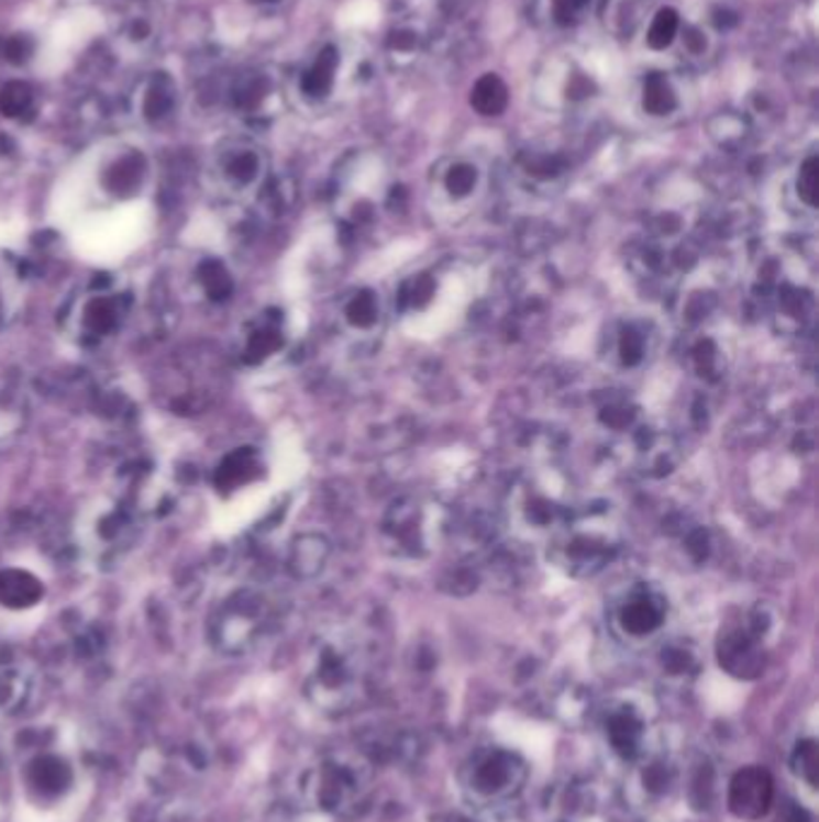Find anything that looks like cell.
<instances>
[{
  "label": "cell",
  "mask_w": 819,
  "mask_h": 822,
  "mask_svg": "<svg viewBox=\"0 0 819 822\" xmlns=\"http://www.w3.org/2000/svg\"><path fill=\"white\" fill-rule=\"evenodd\" d=\"M549 558L572 577L604 573L620 554V530L608 503L575 506L565 524L549 538Z\"/></svg>",
  "instance_id": "obj_1"
},
{
  "label": "cell",
  "mask_w": 819,
  "mask_h": 822,
  "mask_svg": "<svg viewBox=\"0 0 819 822\" xmlns=\"http://www.w3.org/2000/svg\"><path fill=\"white\" fill-rule=\"evenodd\" d=\"M575 510L565 484L551 474H527L507 493V520L524 538H551Z\"/></svg>",
  "instance_id": "obj_2"
},
{
  "label": "cell",
  "mask_w": 819,
  "mask_h": 822,
  "mask_svg": "<svg viewBox=\"0 0 819 822\" xmlns=\"http://www.w3.org/2000/svg\"><path fill=\"white\" fill-rule=\"evenodd\" d=\"M440 508L421 496L395 498L380 520V544L389 556L421 560L431 556L442 534Z\"/></svg>",
  "instance_id": "obj_3"
},
{
  "label": "cell",
  "mask_w": 819,
  "mask_h": 822,
  "mask_svg": "<svg viewBox=\"0 0 819 822\" xmlns=\"http://www.w3.org/2000/svg\"><path fill=\"white\" fill-rule=\"evenodd\" d=\"M488 188V171L469 154H452L440 159L431 174V204L433 212L450 224L466 220L484 200Z\"/></svg>",
  "instance_id": "obj_4"
},
{
  "label": "cell",
  "mask_w": 819,
  "mask_h": 822,
  "mask_svg": "<svg viewBox=\"0 0 819 822\" xmlns=\"http://www.w3.org/2000/svg\"><path fill=\"white\" fill-rule=\"evenodd\" d=\"M395 186L387 184L385 171L378 159L356 157L346 178L340 181L336 190V204H340V220L348 229L370 226L383 208L392 202Z\"/></svg>",
  "instance_id": "obj_5"
},
{
  "label": "cell",
  "mask_w": 819,
  "mask_h": 822,
  "mask_svg": "<svg viewBox=\"0 0 819 822\" xmlns=\"http://www.w3.org/2000/svg\"><path fill=\"white\" fill-rule=\"evenodd\" d=\"M336 332L358 349H373L383 337L387 325V306L380 297V291L373 287H356L346 291L336 301L334 311Z\"/></svg>",
  "instance_id": "obj_6"
},
{
  "label": "cell",
  "mask_w": 819,
  "mask_h": 822,
  "mask_svg": "<svg viewBox=\"0 0 819 822\" xmlns=\"http://www.w3.org/2000/svg\"><path fill=\"white\" fill-rule=\"evenodd\" d=\"M766 627V615L757 609L745 623L726 627L719 637V664L738 678H757L764 671V654L760 640Z\"/></svg>",
  "instance_id": "obj_7"
},
{
  "label": "cell",
  "mask_w": 819,
  "mask_h": 822,
  "mask_svg": "<svg viewBox=\"0 0 819 822\" xmlns=\"http://www.w3.org/2000/svg\"><path fill=\"white\" fill-rule=\"evenodd\" d=\"M125 297L119 291L99 287L82 293L70 313V330L80 340H103L121 327L125 318Z\"/></svg>",
  "instance_id": "obj_8"
},
{
  "label": "cell",
  "mask_w": 819,
  "mask_h": 822,
  "mask_svg": "<svg viewBox=\"0 0 819 822\" xmlns=\"http://www.w3.org/2000/svg\"><path fill=\"white\" fill-rule=\"evenodd\" d=\"M267 615V599L255 589H241L233 595L214 621V635L221 647L236 652L255 637Z\"/></svg>",
  "instance_id": "obj_9"
},
{
  "label": "cell",
  "mask_w": 819,
  "mask_h": 822,
  "mask_svg": "<svg viewBox=\"0 0 819 822\" xmlns=\"http://www.w3.org/2000/svg\"><path fill=\"white\" fill-rule=\"evenodd\" d=\"M668 615V601L654 585H632L616 607V625L622 635L644 640L656 635Z\"/></svg>",
  "instance_id": "obj_10"
},
{
  "label": "cell",
  "mask_w": 819,
  "mask_h": 822,
  "mask_svg": "<svg viewBox=\"0 0 819 822\" xmlns=\"http://www.w3.org/2000/svg\"><path fill=\"white\" fill-rule=\"evenodd\" d=\"M656 330L652 323L640 318H626L608 330L606 335V362L620 374L640 370L654 354Z\"/></svg>",
  "instance_id": "obj_11"
},
{
  "label": "cell",
  "mask_w": 819,
  "mask_h": 822,
  "mask_svg": "<svg viewBox=\"0 0 819 822\" xmlns=\"http://www.w3.org/2000/svg\"><path fill=\"white\" fill-rule=\"evenodd\" d=\"M628 441L632 449V465L637 471L644 474V477H668V474L678 467L680 447L678 441H675V435L649 429L644 423H640V426L628 435L626 443Z\"/></svg>",
  "instance_id": "obj_12"
},
{
  "label": "cell",
  "mask_w": 819,
  "mask_h": 822,
  "mask_svg": "<svg viewBox=\"0 0 819 822\" xmlns=\"http://www.w3.org/2000/svg\"><path fill=\"white\" fill-rule=\"evenodd\" d=\"M687 109L685 82L668 70H649L640 82V111L652 121H675Z\"/></svg>",
  "instance_id": "obj_13"
},
{
  "label": "cell",
  "mask_w": 819,
  "mask_h": 822,
  "mask_svg": "<svg viewBox=\"0 0 819 822\" xmlns=\"http://www.w3.org/2000/svg\"><path fill=\"white\" fill-rule=\"evenodd\" d=\"M774 799V781L760 767H748L738 773L728 791V808L740 820H760L770 811Z\"/></svg>",
  "instance_id": "obj_14"
},
{
  "label": "cell",
  "mask_w": 819,
  "mask_h": 822,
  "mask_svg": "<svg viewBox=\"0 0 819 822\" xmlns=\"http://www.w3.org/2000/svg\"><path fill=\"white\" fill-rule=\"evenodd\" d=\"M332 556V544L328 536L318 532H303L294 536L289 544V556H286V568L296 580H316L324 573Z\"/></svg>",
  "instance_id": "obj_15"
},
{
  "label": "cell",
  "mask_w": 819,
  "mask_h": 822,
  "mask_svg": "<svg viewBox=\"0 0 819 822\" xmlns=\"http://www.w3.org/2000/svg\"><path fill=\"white\" fill-rule=\"evenodd\" d=\"M685 22L687 20L683 18V12L671 3H663L649 12V18L644 20V27H642V42L649 54L663 56L678 46L683 30H685Z\"/></svg>",
  "instance_id": "obj_16"
},
{
  "label": "cell",
  "mask_w": 819,
  "mask_h": 822,
  "mask_svg": "<svg viewBox=\"0 0 819 822\" xmlns=\"http://www.w3.org/2000/svg\"><path fill=\"white\" fill-rule=\"evenodd\" d=\"M286 344L284 335V320L277 313H267L263 318H257L251 325L248 335H245L243 344V358L245 364L259 366L269 362L272 356H277Z\"/></svg>",
  "instance_id": "obj_17"
},
{
  "label": "cell",
  "mask_w": 819,
  "mask_h": 822,
  "mask_svg": "<svg viewBox=\"0 0 819 822\" xmlns=\"http://www.w3.org/2000/svg\"><path fill=\"white\" fill-rule=\"evenodd\" d=\"M265 465L263 457L255 447H239L231 455L224 457V462L214 471V484L219 491L231 493L239 488L253 484L257 477H263Z\"/></svg>",
  "instance_id": "obj_18"
},
{
  "label": "cell",
  "mask_w": 819,
  "mask_h": 822,
  "mask_svg": "<svg viewBox=\"0 0 819 822\" xmlns=\"http://www.w3.org/2000/svg\"><path fill=\"white\" fill-rule=\"evenodd\" d=\"M44 599V582L22 568L0 570V607L12 611H27Z\"/></svg>",
  "instance_id": "obj_19"
},
{
  "label": "cell",
  "mask_w": 819,
  "mask_h": 822,
  "mask_svg": "<svg viewBox=\"0 0 819 822\" xmlns=\"http://www.w3.org/2000/svg\"><path fill=\"white\" fill-rule=\"evenodd\" d=\"M517 171L531 188H551L567 174V162L553 152H522L517 157Z\"/></svg>",
  "instance_id": "obj_20"
},
{
  "label": "cell",
  "mask_w": 819,
  "mask_h": 822,
  "mask_svg": "<svg viewBox=\"0 0 819 822\" xmlns=\"http://www.w3.org/2000/svg\"><path fill=\"white\" fill-rule=\"evenodd\" d=\"M340 63H342L340 51H336L334 46H324L301 77L303 95L308 99L330 97L336 85V75H340Z\"/></svg>",
  "instance_id": "obj_21"
},
{
  "label": "cell",
  "mask_w": 819,
  "mask_h": 822,
  "mask_svg": "<svg viewBox=\"0 0 819 822\" xmlns=\"http://www.w3.org/2000/svg\"><path fill=\"white\" fill-rule=\"evenodd\" d=\"M596 421H599V426L606 433L618 435V438L622 441H626L628 435L642 423L640 409H637L628 397H620V395L604 397L599 407H596Z\"/></svg>",
  "instance_id": "obj_22"
},
{
  "label": "cell",
  "mask_w": 819,
  "mask_h": 822,
  "mask_svg": "<svg viewBox=\"0 0 819 822\" xmlns=\"http://www.w3.org/2000/svg\"><path fill=\"white\" fill-rule=\"evenodd\" d=\"M707 133L711 143L723 152H740L752 135V125L748 115L738 111H719L707 121Z\"/></svg>",
  "instance_id": "obj_23"
},
{
  "label": "cell",
  "mask_w": 819,
  "mask_h": 822,
  "mask_svg": "<svg viewBox=\"0 0 819 822\" xmlns=\"http://www.w3.org/2000/svg\"><path fill=\"white\" fill-rule=\"evenodd\" d=\"M469 104L484 119H496V115H502L507 107H510V87H507L498 73L480 75L472 87Z\"/></svg>",
  "instance_id": "obj_24"
},
{
  "label": "cell",
  "mask_w": 819,
  "mask_h": 822,
  "mask_svg": "<svg viewBox=\"0 0 819 822\" xmlns=\"http://www.w3.org/2000/svg\"><path fill=\"white\" fill-rule=\"evenodd\" d=\"M687 366H690L693 374L705 380V382H717L721 376H723V352L719 342L713 337H705L699 335L697 340L690 342V346H687Z\"/></svg>",
  "instance_id": "obj_25"
},
{
  "label": "cell",
  "mask_w": 819,
  "mask_h": 822,
  "mask_svg": "<svg viewBox=\"0 0 819 822\" xmlns=\"http://www.w3.org/2000/svg\"><path fill=\"white\" fill-rule=\"evenodd\" d=\"M596 8V0H539L541 18L557 30H572L587 20Z\"/></svg>",
  "instance_id": "obj_26"
},
{
  "label": "cell",
  "mask_w": 819,
  "mask_h": 822,
  "mask_svg": "<svg viewBox=\"0 0 819 822\" xmlns=\"http://www.w3.org/2000/svg\"><path fill=\"white\" fill-rule=\"evenodd\" d=\"M70 781L73 773L68 763H63L56 755L38 757L30 775V785L36 791H42V796H58L60 791L70 787Z\"/></svg>",
  "instance_id": "obj_27"
},
{
  "label": "cell",
  "mask_w": 819,
  "mask_h": 822,
  "mask_svg": "<svg viewBox=\"0 0 819 822\" xmlns=\"http://www.w3.org/2000/svg\"><path fill=\"white\" fill-rule=\"evenodd\" d=\"M790 192H793V200H796V204H798L800 210H805V212H815L817 210L819 159H817L815 152L805 154V157L800 159L796 174H793Z\"/></svg>",
  "instance_id": "obj_28"
},
{
  "label": "cell",
  "mask_w": 819,
  "mask_h": 822,
  "mask_svg": "<svg viewBox=\"0 0 819 822\" xmlns=\"http://www.w3.org/2000/svg\"><path fill=\"white\" fill-rule=\"evenodd\" d=\"M224 176L233 190H253L259 184V178H263V159L253 149L233 152L224 164Z\"/></svg>",
  "instance_id": "obj_29"
},
{
  "label": "cell",
  "mask_w": 819,
  "mask_h": 822,
  "mask_svg": "<svg viewBox=\"0 0 819 822\" xmlns=\"http://www.w3.org/2000/svg\"><path fill=\"white\" fill-rule=\"evenodd\" d=\"M423 51V34L411 27V24H397V27L387 34L385 42V54L395 63V66H409Z\"/></svg>",
  "instance_id": "obj_30"
},
{
  "label": "cell",
  "mask_w": 819,
  "mask_h": 822,
  "mask_svg": "<svg viewBox=\"0 0 819 822\" xmlns=\"http://www.w3.org/2000/svg\"><path fill=\"white\" fill-rule=\"evenodd\" d=\"M433 293H435L433 279L428 275H416V277L407 279L405 285H401V289L397 293V308L401 313L421 311V308L431 303Z\"/></svg>",
  "instance_id": "obj_31"
},
{
  "label": "cell",
  "mask_w": 819,
  "mask_h": 822,
  "mask_svg": "<svg viewBox=\"0 0 819 822\" xmlns=\"http://www.w3.org/2000/svg\"><path fill=\"white\" fill-rule=\"evenodd\" d=\"M198 281H200L202 291L212 301H224L231 297V291H233V279L229 275V269L219 260H204L198 269Z\"/></svg>",
  "instance_id": "obj_32"
},
{
  "label": "cell",
  "mask_w": 819,
  "mask_h": 822,
  "mask_svg": "<svg viewBox=\"0 0 819 822\" xmlns=\"http://www.w3.org/2000/svg\"><path fill=\"white\" fill-rule=\"evenodd\" d=\"M24 429V404L15 395H0V447L12 445Z\"/></svg>",
  "instance_id": "obj_33"
},
{
  "label": "cell",
  "mask_w": 819,
  "mask_h": 822,
  "mask_svg": "<svg viewBox=\"0 0 819 822\" xmlns=\"http://www.w3.org/2000/svg\"><path fill=\"white\" fill-rule=\"evenodd\" d=\"M140 181H142V159L128 157L115 164L109 171L107 186L111 192H115V196H130V192L140 186Z\"/></svg>",
  "instance_id": "obj_34"
},
{
  "label": "cell",
  "mask_w": 819,
  "mask_h": 822,
  "mask_svg": "<svg viewBox=\"0 0 819 822\" xmlns=\"http://www.w3.org/2000/svg\"><path fill=\"white\" fill-rule=\"evenodd\" d=\"M608 734L618 753L632 755L637 748V741H640V724H637L630 714H618L610 719Z\"/></svg>",
  "instance_id": "obj_35"
},
{
  "label": "cell",
  "mask_w": 819,
  "mask_h": 822,
  "mask_svg": "<svg viewBox=\"0 0 819 822\" xmlns=\"http://www.w3.org/2000/svg\"><path fill=\"white\" fill-rule=\"evenodd\" d=\"M32 109V89L22 82H10L0 92V111L8 119H18V115L27 113Z\"/></svg>",
  "instance_id": "obj_36"
},
{
  "label": "cell",
  "mask_w": 819,
  "mask_h": 822,
  "mask_svg": "<svg viewBox=\"0 0 819 822\" xmlns=\"http://www.w3.org/2000/svg\"><path fill=\"white\" fill-rule=\"evenodd\" d=\"M507 777H510V767H507V763H502V757L498 755L478 769L476 785H478V789L492 791V789H500L507 781Z\"/></svg>",
  "instance_id": "obj_37"
},
{
  "label": "cell",
  "mask_w": 819,
  "mask_h": 822,
  "mask_svg": "<svg viewBox=\"0 0 819 822\" xmlns=\"http://www.w3.org/2000/svg\"><path fill=\"white\" fill-rule=\"evenodd\" d=\"M12 308H15V275L0 258V327L8 323Z\"/></svg>",
  "instance_id": "obj_38"
},
{
  "label": "cell",
  "mask_w": 819,
  "mask_h": 822,
  "mask_svg": "<svg viewBox=\"0 0 819 822\" xmlns=\"http://www.w3.org/2000/svg\"><path fill=\"white\" fill-rule=\"evenodd\" d=\"M796 773L800 777L808 779L810 785H815V781H817V748H815L812 741L798 746V753H796Z\"/></svg>",
  "instance_id": "obj_39"
},
{
  "label": "cell",
  "mask_w": 819,
  "mask_h": 822,
  "mask_svg": "<svg viewBox=\"0 0 819 822\" xmlns=\"http://www.w3.org/2000/svg\"><path fill=\"white\" fill-rule=\"evenodd\" d=\"M663 666H666V669H668L671 674H683V671H687V669H690V666H693L690 652H687V649H678V647L666 649V652H663Z\"/></svg>",
  "instance_id": "obj_40"
},
{
  "label": "cell",
  "mask_w": 819,
  "mask_h": 822,
  "mask_svg": "<svg viewBox=\"0 0 819 822\" xmlns=\"http://www.w3.org/2000/svg\"><path fill=\"white\" fill-rule=\"evenodd\" d=\"M30 51H32V44H30L27 38H24V36H15V38H12V42L8 44V56H10L12 63L27 60Z\"/></svg>",
  "instance_id": "obj_41"
}]
</instances>
